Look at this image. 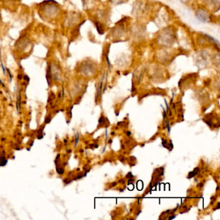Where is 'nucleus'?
I'll return each instance as SVG.
<instances>
[{"mask_svg":"<svg viewBox=\"0 0 220 220\" xmlns=\"http://www.w3.org/2000/svg\"><path fill=\"white\" fill-rule=\"evenodd\" d=\"M199 172H200V168H199V167L195 168V169L193 170V171L190 172L189 173L187 178H188V179H190V178H192L194 177L195 176H196L197 174H198Z\"/></svg>","mask_w":220,"mask_h":220,"instance_id":"nucleus-1","label":"nucleus"},{"mask_svg":"<svg viewBox=\"0 0 220 220\" xmlns=\"http://www.w3.org/2000/svg\"><path fill=\"white\" fill-rule=\"evenodd\" d=\"M98 122H99V125H101H101H103V123H105V118H104L103 116H101V117L100 118V119H99Z\"/></svg>","mask_w":220,"mask_h":220,"instance_id":"nucleus-2","label":"nucleus"},{"mask_svg":"<svg viewBox=\"0 0 220 220\" xmlns=\"http://www.w3.org/2000/svg\"><path fill=\"white\" fill-rule=\"evenodd\" d=\"M162 140H163V141H162V145H163L165 148H167V149H169V147H167V141L166 140H165V139H162Z\"/></svg>","mask_w":220,"mask_h":220,"instance_id":"nucleus-3","label":"nucleus"},{"mask_svg":"<svg viewBox=\"0 0 220 220\" xmlns=\"http://www.w3.org/2000/svg\"><path fill=\"white\" fill-rule=\"evenodd\" d=\"M134 177V176L133 175V174H132V172H129L128 174H127V175H126V178H129V179H131L132 178H133Z\"/></svg>","mask_w":220,"mask_h":220,"instance_id":"nucleus-4","label":"nucleus"},{"mask_svg":"<svg viewBox=\"0 0 220 220\" xmlns=\"http://www.w3.org/2000/svg\"><path fill=\"white\" fill-rule=\"evenodd\" d=\"M166 126H167V129H168L169 133H170V125H169V121H168V120H167V121H166Z\"/></svg>","mask_w":220,"mask_h":220,"instance_id":"nucleus-5","label":"nucleus"},{"mask_svg":"<svg viewBox=\"0 0 220 220\" xmlns=\"http://www.w3.org/2000/svg\"><path fill=\"white\" fill-rule=\"evenodd\" d=\"M204 122H205V123H207L208 126H211H211H212V122H210V120H205L204 119Z\"/></svg>","mask_w":220,"mask_h":220,"instance_id":"nucleus-6","label":"nucleus"},{"mask_svg":"<svg viewBox=\"0 0 220 220\" xmlns=\"http://www.w3.org/2000/svg\"><path fill=\"white\" fill-rule=\"evenodd\" d=\"M170 147H171V150H172V148H174V146H173V145H172V140H170Z\"/></svg>","mask_w":220,"mask_h":220,"instance_id":"nucleus-7","label":"nucleus"},{"mask_svg":"<svg viewBox=\"0 0 220 220\" xmlns=\"http://www.w3.org/2000/svg\"><path fill=\"white\" fill-rule=\"evenodd\" d=\"M219 208H220V203H218V206H217V207H216V208H214V211H216V209H219Z\"/></svg>","mask_w":220,"mask_h":220,"instance_id":"nucleus-8","label":"nucleus"},{"mask_svg":"<svg viewBox=\"0 0 220 220\" xmlns=\"http://www.w3.org/2000/svg\"><path fill=\"white\" fill-rule=\"evenodd\" d=\"M126 134L128 136H130L131 135V132H130V131H126Z\"/></svg>","mask_w":220,"mask_h":220,"instance_id":"nucleus-9","label":"nucleus"},{"mask_svg":"<svg viewBox=\"0 0 220 220\" xmlns=\"http://www.w3.org/2000/svg\"><path fill=\"white\" fill-rule=\"evenodd\" d=\"M119 183L124 184V183H125V180H123V179H120V180L119 181Z\"/></svg>","mask_w":220,"mask_h":220,"instance_id":"nucleus-10","label":"nucleus"},{"mask_svg":"<svg viewBox=\"0 0 220 220\" xmlns=\"http://www.w3.org/2000/svg\"><path fill=\"white\" fill-rule=\"evenodd\" d=\"M118 183H116V182H114V183H112V185H111V186H115V185H116Z\"/></svg>","mask_w":220,"mask_h":220,"instance_id":"nucleus-11","label":"nucleus"},{"mask_svg":"<svg viewBox=\"0 0 220 220\" xmlns=\"http://www.w3.org/2000/svg\"><path fill=\"white\" fill-rule=\"evenodd\" d=\"M176 218V216H170L169 218V219H174Z\"/></svg>","mask_w":220,"mask_h":220,"instance_id":"nucleus-12","label":"nucleus"},{"mask_svg":"<svg viewBox=\"0 0 220 220\" xmlns=\"http://www.w3.org/2000/svg\"><path fill=\"white\" fill-rule=\"evenodd\" d=\"M165 104H166V106H167V110H168V111H169V105H168V104H167V102L166 101V100H165Z\"/></svg>","mask_w":220,"mask_h":220,"instance_id":"nucleus-13","label":"nucleus"},{"mask_svg":"<svg viewBox=\"0 0 220 220\" xmlns=\"http://www.w3.org/2000/svg\"><path fill=\"white\" fill-rule=\"evenodd\" d=\"M197 186H200V187H202V186H203V183H200V185H198Z\"/></svg>","mask_w":220,"mask_h":220,"instance_id":"nucleus-14","label":"nucleus"},{"mask_svg":"<svg viewBox=\"0 0 220 220\" xmlns=\"http://www.w3.org/2000/svg\"><path fill=\"white\" fill-rule=\"evenodd\" d=\"M112 140H110L109 141H108V144H112Z\"/></svg>","mask_w":220,"mask_h":220,"instance_id":"nucleus-15","label":"nucleus"},{"mask_svg":"<svg viewBox=\"0 0 220 220\" xmlns=\"http://www.w3.org/2000/svg\"><path fill=\"white\" fill-rule=\"evenodd\" d=\"M123 123V122H118V125H120L121 123Z\"/></svg>","mask_w":220,"mask_h":220,"instance_id":"nucleus-16","label":"nucleus"},{"mask_svg":"<svg viewBox=\"0 0 220 220\" xmlns=\"http://www.w3.org/2000/svg\"><path fill=\"white\" fill-rule=\"evenodd\" d=\"M114 134H115L114 132H112V133H111V135H114Z\"/></svg>","mask_w":220,"mask_h":220,"instance_id":"nucleus-17","label":"nucleus"},{"mask_svg":"<svg viewBox=\"0 0 220 220\" xmlns=\"http://www.w3.org/2000/svg\"><path fill=\"white\" fill-rule=\"evenodd\" d=\"M119 191H120V192H123V189H119Z\"/></svg>","mask_w":220,"mask_h":220,"instance_id":"nucleus-18","label":"nucleus"},{"mask_svg":"<svg viewBox=\"0 0 220 220\" xmlns=\"http://www.w3.org/2000/svg\"><path fill=\"white\" fill-rule=\"evenodd\" d=\"M219 190V186H217V187H216V190L218 191V190Z\"/></svg>","mask_w":220,"mask_h":220,"instance_id":"nucleus-19","label":"nucleus"},{"mask_svg":"<svg viewBox=\"0 0 220 220\" xmlns=\"http://www.w3.org/2000/svg\"><path fill=\"white\" fill-rule=\"evenodd\" d=\"M172 101H173V98L171 99V101H170V103H172Z\"/></svg>","mask_w":220,"mask_h":220,"instance_id":"nucleus-20","label":"nucleus"},{"mask_svg":"<svg viewBox=\"0 0 220 220\" xmlns=\"http://www.w3.org/2000/svg\"><path fill=\"white\" fill-rule=\"evenodd\" d=\"M183 208H184V209H186V206H183Z\"/></svg>","mask_w":220,"mask_h":220,"instance_id":"nucleus-21","label":"nucleus"},{"mask_svg":"<svg viewBox=\"0 0 220 220\" xmlns=\"http://www.w3.org/2000/svg\"><path fill=\"white\" fill-rule=\"evenodd\" d=\"M173 108H176V107H175V104H173Z\"/></svg>","mask_w":220,"mask_h":220,"instance_id":"nucleus-22","label":"nucleus"}]
</instances>
